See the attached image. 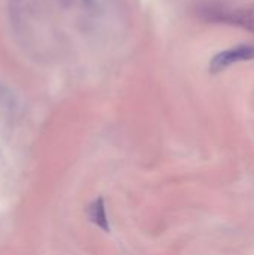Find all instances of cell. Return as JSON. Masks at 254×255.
<instances>
[{
    "instance_id": "cell-4",
    "label": "cell",
    "mask_w": 254,
    "mask_h": 255,
    "mask_svg": "<svg viewBox=\"0 0 254 255\" xmlns=\"http://www.w3.org/2000/svg\"><path fill=\"white\" fill-rule=\"evenodd\" d=\"M12 1H19V0H12Z\"/></svg>"
},
{
    "instance_id": "cell-1",
    "label": "cell",
    "mask_w": 254,
    "mask_h": 255,
    "mask_svg": "<svg viewBox=\"0 0 254 255\" xmlns=\"http://www.w3.org/2000/svg\"><path fill=\"white\" fill-rule=\"evenodd\" d=\"M199 13L207 21H216V22H226V24L238 25V27H243V28L254 33V6L229 9L226 6L207 4V6H202L199 9Z\"/></svg>"
},
{
    "instance_id": "cell-3",
    "label": "cell",
    "mask_w": 254,
    "mask_h": 255,
    "mask_svg": "<svg viewBox=\"0 0 254 255\" xmlns=\"http://www.w3.org/2000/svg\"><path fill=\"white\" fill-rule=\"evenodd\" d=\"M85 215L88 218V221L102 233H111L112 227H111V220H109V214H108V205L105 197L97 196L94 197L85 208Z\"/></svg>"
},
{
    "instance_id": "cell-2",
    "label": "cell",
    "mask_w": 254,
    "mask_h": 255,
    "mask_svg": "<svg viewBox=\"0 0 254 255\" xmlns=\"http://www.w3.org/2000/svg\"><path fill=\"white\" fill-rule=\"evenodd\" d=\"M250 60H254V45H238L235 48L222 51L217 55H214V58L210 63V70L213 73H217L235 63Z\"/></svg>"
}]
</instances>
